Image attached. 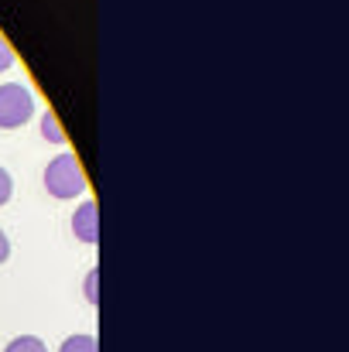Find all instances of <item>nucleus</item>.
Returning <instances> with one entry per match:
<instances>
[{"label":"nucleus","instance_id":"nucleus-5","mask_svg":"<svg viewBox=\"0 0 349 352\" xmlns=\"http://www.w3.org/2000/svg\"><path fill=\"white\" fill-rule=\"evenodd\" d=\"M41 137H45L48 144H65V130H62V123H59V117H55L52 110L41 113Z\"/></svg>","mask_w":349,"mask_h":352},{"label":"nucleus","instance_id":"nucleus-1","mask_svg":"<svg viewBox=\"0 0 349 352\" xmlns=\"http://www.w3.org/2000/svg\"><path fill=\"white\" fill-rule=\"evenodd\" d=\"M45 192L52 199H62V202L79 199L86 192V171H83L76 154L62 151L59 157L48 161V168H45Z\"/></svg>","mask_w":349,"mask_h":352},{"label":"nucleus","instance_id":"nucleus-2","mask_svg":"<svg viewBox=\"0 0 349 352\" xmlns=\"http://www.w3.org/2000/svg\"><path fill=\"white\" fill-rule=\"evenodd\" d=\"M34 93L24 82H3L0 86V130H17L34 117Z\"/></svg>","mask_w":349,"mask_h":352},{"label":"nucleus","instance_id":"nucleus-8","mask_svg":"<svg viewBox=\"0 0 349 352\" xmlns=\"http://www.w3.org/2000/svg\"><path fill=\"white\" fill-rule=\"evenodd\" d=\"M14 65V52H10V45L3 41V34H0V72H7Z\"/></svg>","mask_w":349,"mask_h":352},{"label":"nucleus","instance_id":"nucleus-10","mask_svg":"<svg viewBox=\"0 0 349 352\" xmlns=\"http://www.w3.org/2000/svg\"><path fill=\"white\" fill-rule=\"evenodd\" d=\"M7 256H10V239L0 230V263H7Z\"/></svg>","mask_w":349,"mask_h":352},{"label":"nucleus","instance_id":"nucleus-7","mask_svg":"<svg viewBox=\"0 0 349 352\" xmlns=\"http://www.w3.org/2000/svg\"><path fill=\"white\" fill-rule=\"evenodd\" d=\"M10 195H14V178H10L7 168H0V209L10 202Z\"/></svg>","mask_w":349,"mask_h":352},{"label":"nucleus","instance_id":"nucleus-6","mask_svg":"<svg viewBox=\"0 0 349 352\" xmlns=\"http://www.w3.org/2000/svg\"><path fill=\"white\" fill-rule=\"evenodd\" d=\"M3 352H48V346L38 339V336H17V339H10Z\"/></svg>","mask_w":349,"mask_h":352},{"label":"nucleus","instance_id":"nucleus-9","mask_svg":"<svg viewBox=\"0 0 349 352\" xmlns=\"http://www.w3.org/2000/svg\"><path fill=\"white\" fill-rule=\"evenodd\" d=\"M96 274H100V270H89V274H86V301H89V305H96Z\"/></svg>","mask_w":349,"mask_h":352},{"label":"nucleus","instance_id":"nucleus-4","mask_svg":"<svg viewBox=\"0 0 349 352\" xmlns=\"http://www.w3.org/2000/svg\"><path fill=\"white\" fill-rule=\"evenodd\" d=\"M59 352H100V346H96V336L76 332V336H69V339L59 346Z\"/></svg>","mask_w":349,"mask_h":352},{"label":"nucleus","instance_id":"nucleus-3","mask_svg":"<svg viewBox=\"0 0 349 352\" xmlns=\"http://www.w3.org/2000/svg\"><path fill=\"white\" fill-rule=\"evenodd\" d=\"M96 216L100 212H96V202L93 199H83L79 209H76V216H72V233H76V239H83L86 246H93L100 239V219Z\"/></svg>","mask_w":349,"mask_h":352}]
</instances>
